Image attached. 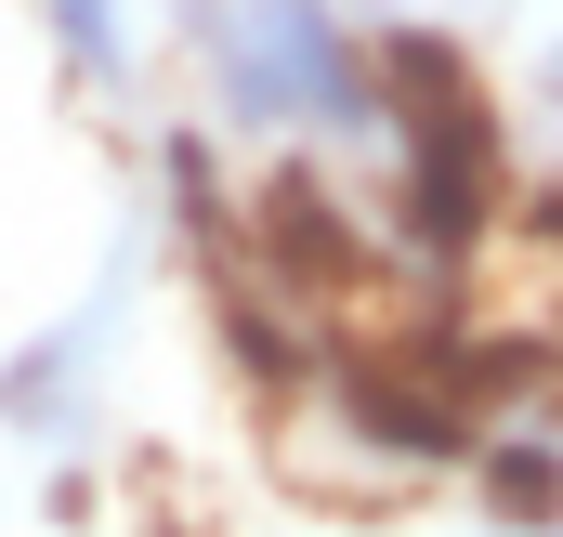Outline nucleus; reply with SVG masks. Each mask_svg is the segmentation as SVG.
I'll use <instances>...</instances> for the list:
<instances>
[{
	"label": "nucleus",
	"mask_w": 563,
	"mask_h": 537,
	"mask_svg": "<svg viewBox=\"0 0 563 537\" xmlns=\"http://www.w3.org/2000/svg\"><path fill=\"white\" fill-rule=\"evenodd\" d=\"M197 53H210V92H223L250 132H314V144H341V132L380 119L341 0H197Z\"/></svg>",
	"instance_id": "nucleus-1"
},
{
	"label": "nucleus",
	"mask_w": 563,
	"mask_h": 537,
	"mask_svg": "<svg viewBox=\"0 0 563 537\" xmlns=\"http://www.w3.org/2000/svg\"><path fill=\"white\" fill-rule=\"evenodd\" d=\"M53 53H66L79 79H119V66H132V13H119V0H53Z\"/></svg>",
	"instance_id": "nucleus-2"
},
{
	"label": "nucleus",
	"mask_w": 563,
	"mask_h": 537,
	"mask_svg": "<svg viewBox=\"0 0 563 537\" xmlns=\"http://www.w3.org/2000/svg\"><path fill=\"white\" fill-rule=\"evenodd\" d=\"M538 92H551V119H563V40H551V66H538Z\"/></svg>",
	"instance_id": "nucleus-3"
}]
</instances>
